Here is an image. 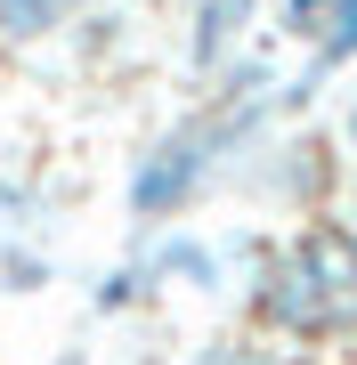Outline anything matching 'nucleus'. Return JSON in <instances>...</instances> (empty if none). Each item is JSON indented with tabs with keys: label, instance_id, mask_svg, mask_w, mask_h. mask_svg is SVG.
<instances>
[{
	"label": "nucleus",
	"instance_id": "nucleus-1",
	"mask_svg": "<svg viewBox=\"0 0 357 365\" xmlns=\"http://www.w3.org/2000/svg\"><path fill=\"white\" fill-rule=\"evenodd\" d=\"M268 122H276V98H219L212 90V106L179 114L171 130L130 163V220L138 227L187 220V211L227 179V163H244L252 146L268 138Z\"/></svg>",
	"mask_w": 357,
	"mask_h": 365
},
{
	"label": "nucleus",
	"instance_id": "nucleus-2",
	"mask_svg": "<svg viewBox=\"0 0 357 365\" xmlns=\"http://www.w3.org/2000/svg\"><path fill=\"white\" fill-rule=\"evenodd\" d=\"M349 300H357V244H349L341 220L292 227L260 260V276H252V317H260V333L301 341V349L349 333Z\"/></svg>",
	"mask_w": 357,
	"mask_h": 365
},
{
	"label": "nucleus",
	"instance_id": "nucleus-3",
	"mask_svg": "<svg viewBox=\"0 0 357 365\" xmlns=\"http://www.w3.org/2000/svg\"><path fill=\"white\" fill-rule=\"evenodd\" d=\"M138 276H146V292H219L227 284V252L212 244V235H187V227H171L155 252L138 260Z\"/></svg>",
	"mask_w": 357,
	"mask_h": 365
},
{
	"label": "nucleus",
	"instance_id": "nucleus-4",
	"mask_svg": "<svg viewBox=\"0 0 357 365\" xmlns=\"http://www.w3.org/2000/svg\"><path fill=\"white\" fill-rule=\"evenodd\" d=\"M252 16H260V0H195V16H187V66H195V73H219L227 57L244 49Z\"/></svg>",
	"mask_w": 357,
	"mask_h": 365
},
{
	"label": "nucleus",
	"instance_id": "nucleus-5",
	"mask_svg": "<svg viewBox=\"0 0 357 365\" xmlns=\"http://www.w3.org/2000/svg\"><path fill=\"white\" fill-rule=\"evenodd\" d=\"M301 49H309V81H325V73L357 66V0H325L317 33H309Z\"/></svg>",
	"mask_w": 357,
	"mask_h": 365
},
{
	"label": "nucleus",
	"instance_id": "nucleus-6",
	"mask_svg": "<svg viewBox=\"0 0 357 365\" xmlns=\"http://www.w3.org/2000/svg\"><path fill=\"white\" fill-rule=\"evenodd\" d=\"M90 0H0V41L9 49H33V41H57Z\"/></svg>",
	"mask_w": 357,
	"mask_h": 365
},
{
	"label": "nucleus",
	"instance_id": "nucleus-7",
	"mask_svg": "<svg viewBox=\"0 0 357 365\" xmlns=\"http://www.w3.org/2000/svg\"><path fill=\"white\" fill-rule=\"evenodd\" d=\"M195 365H284V349H268L260 333H219Z\"/></svg>",
	"mask_w": 357,
	"mask_h": 365
},
{
	"label": "nucleus",
	"instance_id": "nucleus-8",
	"mask_svg": "<svg viewBox=\"0 0 357 365\" xmlns=\"http://www.w3.org/2000/svg\"><path fill=\"white\" fill-rule=\"evenodd\" d=\"M130 300H146V276H138V268H114V276H98L90 309H98V317H122Z\"/></svg>",
	"mask_w": 357,
	"mask_h": 365
},
{
	"label": "nucleus",
	"instance_id": "nucleus-9",
	"mask_svg": "<svg viewBox=\"0 0 357 365\" xmlns=\"http://www.w3.org/2000/svg\"><path fill=\"white\" fill-rule=\"evenodd\" d=\"M0 276H9V292H33V284H49V260H33V252H0Z\"/></svg>",
	"mask_w": 357,
	"mask_h": 365
},
{
	"label": "nucleus",
	"instance_id": "nucleus-10",
	"mask_svg": "<svg viewBox=\"0 0 357 365\" xmlns=\"http://www.w3.org/2000/svg\"><path fill=\"white\" fill-rule=\"evenodd\" d=\"M317 16H325V0H276V25H284V41H309V33H317Z\"/></svg>",
	"mask_w": 357,
	"mask_h": 365
},
{
	"label": "nucleus",
	"instance_id": "nucleus-11",
	"mask_svg": "<svg viewBox=\"0 0 357 365\" xmlns=\"http://www.w3.org/2000/svg\"><path fill=\"white\" fill-rule=\"evenodd\" d=\"M341 146L357 155V90H349V106H341Z\"/></svg>",
	"mask_w": 357,
	"mask_h": 365
},
{
	"label": "nucleus",
	"instance_id": "nucleus-12",
	"mask_svg": "<svg viewBox=\"0 0 357 365\" xmlns=\"http://www.w3.org/2000/svg\"><path fill=\"white\" fill-rule=\"evenodd\" d=\"M341 227H349V244H357V195H349V220H341Z\"/></svg>",
	"mask_w": 357,
	"mask_h": 365
}]
</instances>
